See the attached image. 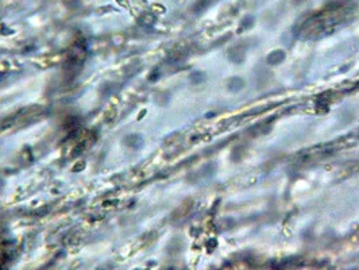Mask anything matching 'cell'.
<instances>
[{"instance_id": "obj_1", "label": "cell", "mask_w": 359, "mask_h": 270, "mask_svg": "<svg viewBox=\"0 0 359 270\" xmlns=\"http://www.w3.org/2000/svg\"><path fill=\"white\" fill-rule=\"evenodd\" d=\"M284 60H285V53L282 50H274L268 55V64L270 65L281 64Z\"/></svg>"}, {"instance_id": "obj_2", "label": "cell", "mask_w": 359, "mask_h": 270, "mask_svg": "<svg viewBox=\"0 0 359 270\" xmlns=\"http://www.w3.org/2000/svg\"><path fill=\"white\" fill-rule=\"evenodd\" d=\"M228 55H230V58H231L232 62H237V64H239V62H242V61H243V58H245V49L239 50V46H237V47H232L231 51L228 53Z\"/></svg>"}, {"instance_id": "obj_3", "label": "cell", "mask_w": 359, "mask_h": 270, "mask_svg": "<svg viewBox=\"0 0 359 270\" xmlns=\"http://www.w3.org/2000/svg\"><path fill=\"white\" fill-rule=\"evenodd\" d=\"M227 87L230 91L238 92V91H241L242 88L245 87V81H243L241 77H232L228 80Z\"/></svg>"}]
</instances>
